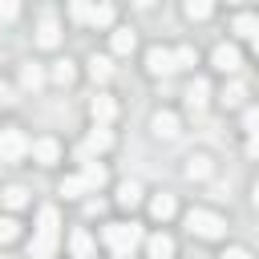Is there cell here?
Returning <instances> with one entry per match:
<instances>
[{
    "label": "cell",
    "mask_w": 259,
    "mask_h": 259,
    "mask_svg": "<svg viewBox=\"0 0 259 259\" xmlns=\"http://www.w3.org/2000/svg\"><path fill=\"white\" fill-rule=\"evenodd\" d=\"M57 227H61L57 206H40V214H36V235H32V243H28V255H32V259H53V251H57Z\"/></svg>",
    "instance_id": "6da1fadb"
},
{
    "label": "cell",
    "mask_w": 259,
    "mask_h": 259,
    "mask_svg": "<svg viewBox=\"0 0 259 259\" xmlns=\"http://www.w3.org/2000/svg\"><path fill=\"white\" fill-rule=\"evenodd\" d=\"M105 243L113 247L117 259H130V251L142 243V227L138 223H109L105 227Z\"/></svg>",
    "instance_id": "7a4b0ae2"
},
{
    "label": "cell",
    "mask_w": 259,
    "mask_h": 259,
    "mask_svg": "<svg viewBox=\"0 0 259 259\" xmlns=\"http://www.w3.org/2000/svg\"><path fill=\"white\" fill-rule=\"evenodd\" d=\"M28 150H32V142L24 138V130H16V125L0 130V158H4V162H20Z\"/></svg>",
    "instance_id": "3957f363"
},
{
    "label": "cell",
    "mask_w": 259,
    "mask_h": 259,
    "mask_svg": "<svg viewBox=\"0 0 259 259\" xmlns=\"http://www.w3.org/2000/svg\"><path fill=\"white\" fill-rule=\"evenodd\" d=\"M186 227H190V235H198V239H219L227 223H223L219 214H210V210H190V214H186Z\"/></svg>",
    "instance_id": "277c9868"
},
{
    "label": "cell",
    "mask_w": 259,
    "mask_h": 259,
    "mask_svg": "<svg viewBox=\"0 0 259 259\" xmlns=\"http://www.w3.org/2000/svg\"><path fill=\"white\" fill-rule=\"evenodd\" d=\"M109 146H113V134H109L105 125H97V130H93V134L77 146V158H81V162H89L93 154H101V150H109Z\"/></svg>",
    "instance_id": "5b68a950"
},
{
    "label": "cell",
    "mask_w": 259,
    "mask_h": 259,
    "mask_svg": "<svg viewBox=\"0 0 259 259\" xmlns=\"http://www.w3.org/2000/svg\"><path fill=\"white\" fill-rule=\"evenodd\" d=\"M146 69H150L154 77H170L178 65H174V53H166V49H150V53H146Z\"/></svg>",
    "instance_id": "8992f818"
},
{
    "label": "cell",
    "mask_w": 259,
    "mask_h": 259,
    "mask_svg": "<svg viewBox=\"0 0 259 259\" xmlns=\"http://www.w3.org/2000/svg\"><path fill=\"white\" fill-rule=\"evenodd\" d=\"M210 61H214V69H223V73H235V69L243 65V57H239V49H235V45H219Z\"/></svg>",
    "instance_id": "52a82bcc"
},
{
    "label": "cell",
    "mask_w": 259,
    "mask_h": 259,
    "mask_svg": "<svg viewBox=\"0 0 259 259\" xmlns=\"http://www.w3.org/2000/svg\"><path fill=\"white\" fill-rule=\"evenodd\" d=\"M150 130H154L158 138H174V134H178V117H174L170 109H158V113L150 117Z\"/></svg>",
    "instance_id": "ba28073f"
},
{
    "label": "cell",
    "mask_w": 259,
    "mask_h": 259,
    "mask_svg": "<svg viewBox=\"0 0 259 259\" xmlns=\"http://www.w3.org/2000/svg\"><path fill=\"white\" fill-rule=\"evenodd\" d=\"M32 158H36L40 166H53V162L61 158V146H57L53 138H36V142H32Z\"/></svg>",
    "instance_id": "9c48e42d"
},
{
    "label": "cell",
    "mask_w": 259,
    "mask_h": 259,
    "mask_svg": "<svg viewBox=\"0 0 259 259\" xmlns=\"http://www.w3.org/2000/svg\"><path fill=\"white\" fill-rule=\"evenodd\" d=\"M89 113H93V121H97V125H105V121H113V113H117V105H113V97H105V93H97V97H93V105H89Z\"/></svg>",
    "instance_id": "30bf717a"
},
{
    "label": "cell",
    "mask_w": 259,
    "mask_h": 259,
    "mask_svg": "<svg viewBox=\"0 0 259 259\" xmlns=\"http://www.w3.org/2000/svg\"><path fill=\"white\" fill-rule=\"evenodd\" d=\"M210 174H214V166H210L206 154H194V158L186 162V178H190V182H206Z\"/></svg>",
    "instance_id": "8fae6325"
},
{
    "label": "cell",
    "mask_w": 259,
    "mask_h": 259,
    "mask_svg": "<svg viewBox=\"0 0 259 259\" xmlns=\"http://www.w3.org/2000/svg\"><path fill=\"white\" fill-rule=\"evenodd\" d=\"M206 97H210V85H206L202 77H194V81H190V89H186V105L198 113V109L206 105Z\"/></svg>",
    "instance_id": "7c38bea8"
},
{
    "label": "cell",
    "mask_w": 259,
    "mask_h": 259,
    "mask_svg": "<svg viewBox=\"0 0 259 259\" xmlns=\"http://www.w3.org/2000/svg\"><path fill=\"white\" fill-rule=\"evenodd\" d=\"M146 251H150V259H170L174 255V239L170 235H150L146 239Z\"/></svg>",
    "instance_id": "4fadbf2b"
},
{
    "label": "cell",
    "mask_w": 259,
    "mask_h": 259,
    "mask_svg": "<svg viewBox=\"0 0 259 259\" xmlns=\"http://www.w3.org/2000/svg\"><path fill=\"white\" fill-rule=\"evenodd\" d=\"M57 40H61V24H57L53 16H45V20H40V28H36V45H45V49H53Z\"/></svg>",
    "instance_id": "5bb4252c"
},
{
    "label": "cell",
    "mask_w": 259,
    "mask_h": 259,
    "mask_svg": "<svg viewBox=\"0 0 259 259\" xmlns=\"http://www.w3.org/2000/svg\"><path fill=\"white\" fill-rule=\"evenodd\" d=\"M109 45H113V53H117V57H125V53H134V45H138V36H134L130 28H117V32L109 36Z\"/></svg>",
    "instance_id": "9a60e30c"
},
{
    "label": "cell",
    "mask_w": 259,
    "mask_h": 259,
    "mask_svg": "<svg viewBox=\"0 0 259 259\" xmlns=\"http://www.w3.org/2000/svg\"><path fill=\"white\" fill-rule=\"evenodd\" d=\"M150 214H154L158 223H166V219L174 214V198H170V194H154V198H150Z\"/></svg>",
    "instance_id": "2e32d148"
},
{
    "label": "cell",
    "mask_w": 259,
    "mask_h": 259,
    "mask_svg": "<svg viewBox=\"0 0 259 259\" xmlns=\"http://www.w3.org/2000/svg\"><path fill=\"white\" fill-rule=\"evenodd\" d=\"M0 198H4V206H8V210L28 206V190H24V186H4V194H0Z\"/></svg>",
    "instance_id": "e0dca14e"
},
{
    "label": "cell",
    "mask_w": 259,
    "mask_h": 259,
    "mask_svg": "<svg viewBox=\"0 0 259 259\" xmlns=\"http://www.w3.org/2000/svg\"><path fill=\"white\" fill-rule=\"evenodd\" d=\"M89 77H93V81H109V77H113L109 57H89Z\"/></svg>",
    "instance_id": "ac0fdd59"
},
{
    "label": "cell",
    "mask_w": 259,
    "mask_h": 259,
    "mask_svg": "<svg viewBox=\"0 0 259 259\" xmlns=\"http://www.w3.org/2000/svg\"><path fill=\"white\" fill-rule=\"evenodd\" d=\"M81 178L89 182V190H97V186H105V166H97V162H85V166H81Z\"/></svg>",
    "instance_id": "d6986e66"
},
{
    "label": "cell",
    "mask_w": 259,
    "mask_h": 259,
    "mask_svg": "<svg viewBox=\"0 0 259 259\" xmlns=\"http://www.w3.org/2000/svg\"><path fill=\"white\" fill-rule=\"evenodd\" d=\"M117 202H121V206H138V202H142V186H138V182H121V186H117Z\"/></svg>",
    "instance_id": "ffe728a7"
},
{
    "label": "cell",
    "mask_w": 259,
    "mask_h": 259,
    "mask_svg": "<svg viewBox=\"0 0 259 259\" xmlns=\"http://www.w3.org/2000/svg\"><path fill=\"white\" fill-rule=\"evenodd\" d=\"M69 243H73V255H77V259H89V255H93V239H89V231H73Z\"/></svg>",
    "instance_id": "44dd1931"
},
{
    "label": "cell",
    "mask_w": 259,
    "mask_h": 259,
    "mask_svg": "<svg viewBox=\"0 0 259 259\" xmlns=\"http://www.w3.org/2000/svg\"><path fill=\"white\" fill-rule=\"evenodd\" d=\"M20 85H24V89H40V85H45L40 65H24V69H20Z\"/></svg>",
    "instance_id": "7402d4cb"
},
{
    "label": "cell",
    "mask_w": 259,
    "mask_h": 259,
    "mask_svg": "<svg viewBox=\"0 0 259 259\" xmlns=\"http://www.w3.org/2000/svg\"><path fill=\"white\" fill-rule=\"evenodd\" d=\"M85 190H89V182H85L81 174H73V178H65V182H61V194H65V198H81Z\"/></svg>",
    "instance_id": "603a6c76"
},
{
    "label": "cell",
    "mask_w": 259,
    "mask_h": 259,
    "mask_svg": "<svg viewBox=\"0 0 259 259\" xmlns=\"http://www.w3.org/2000/svg\"><path fill=\"white\" fill-rule=\"evenodd\" d=\"M73 77H77L73 61H57V65H53V81H57V85H73Z\"/></svg>",
    "instance_id": "cb8c5ba5"
},
{
    "label": "cell",
    "mask_w": 259,
    "mask_h": 259,
    "mask_svg": "<svg viewBox=\"0 0 259 259\" xmlns=\"http://www.w3.org/2000/svg\"><path fill=\"white\" fill-rule=\"evenodd\" d=\"M89 24H97V28L113 24V8H109V4H93V12H89Z\"/></svg>",
    "instance_id": "d4e9b609"
},
{
    "label": "cell",
    "mask_w": 259,
    "mask_h": 259,
    "mask_svg": "<svg viewBox=\"0 0 259 259\" xmlns=\"http://www.w3.org/2000/svg\"><path fill=\"white\" fill-rule=\"evenodd\" d=\"M182 8H186L190 20H206V16H210V0H186Z\"/></svg>",
    "instance_id": "484cf974"
},
{
    "label": "cell",
    "mask_w": 259,
    "mask_h": 259,
    "mask_svg": "<svg viewBox=\"0 0 259 259\" xmlns=\"http://www.w3.org/2000/svg\"><path fill=\"white\" fill-rule=\"evenodd\" d=\"M235 32H239V36H255V32H259V20H255V16H239V20H235Z\"/></svg>",
    "instance_id": "4316f807"
},
{
    "label": "cell",
    "mask_w": 259,
    "mask_h": 259,
    "mask_svg": "<svg viewBox=\"0 0 259 259\" xmlns=\"http://www.w3.org/2000/svg\"><path fill=\"white\" fill-rule=\"evenodd\" d=\"M194 61H198V53H194V49H190V45H186V49H178V53H174V65H178V69H190V65H194Z\"/></svg>",
    "instance_id": "83f0119b"
},
{
    "label": "cell",
    "mask_w": 259,
    "mask_h": 259,
    "mask_svg": "<svg viewBox=\"0 0 259 259\" xmlns=\"http://www.w3.org/2000/svg\"><path fill=\"white\" fill-rule=\"evenodd\" d=\"M16 12H20V0H0V24L16 20Z\"/></svg>",
    "instance_id": "f1b7e54d"
},
{
    "label": "cell",
    "mask_w": 259,
    "mask_h": 259,
    "mask_svg": "<svg viewBox=\"0 0 259 259\" xmlns=\"http://www.w3.org/2000/svg\"><path fill=\"white\" fill-rule=\"evenodd\" d=\"M16 235H20V227H16L12 219H0V243H12Z\"/></svg>",
    "instance_id": "f546056e"
},
{
    "label": "cell",
    "mask_w": 259,
    "mask_h": 259,
    "mask_svg": "<svg viewBox=\"0 0 259 259\" xmlns=\"http://www.w3.org/2000/svg\"><path fill=\"white\" fill-rule=\"evenodd\" d=\"M243 97H247V93H243V85H231V89L223 93V105H239Z\"/></svg>",
    "instance_id": "4dcf8cb0"
},
{
    "label": "cell",
    "mask_w": 259,
    "mask_h": 259,
    "mask_svg": "<svg viewBox=\"0 0 259 259\" xmlns=\"http://www.w3.org/2000/svg\"><path fill=\"white\" fill-rule=\"evenodd\" d=\"M89 12H93L89 0H73V16H77V20H89Z\"/></svg>",
    "instance_id": "1f68e13d"
},
{
    "label": "cell",
    "mask_w": 259,
    "mask_h": 259,
    "mask_svg": "<svg viewBox=\"0 0 259 259\" xmlns=\"http://www.w3.org/2000/svg\"><path fill=\"white\" fill-rule=\"evenodd\" d=\"M243 125H247V134H255L259 130V109H247L243 113Z\"/></svg>",
    "instance_id": "d6a6232c"
},
{
    "label": "cell",
    "mask_w": 259,
    "mask_h": 259,
    "mask_svg": "<svg viewBox=\"0 0 259 259\" xmlns=\"http://www.w3.org/2000/svg\"><path fill=\"white\" fill-rule=\"evenodd\" d=\"M219 259H251V251H247V247H227Z\"/></svg>",
    "instance_id": "836d02e7"
},
{
    "label": "cell",
    "mask_w": 259,
    "mask_h": 259,
    "mask_svg": "<svg viewBox=\"0 0 259 259\" xmlns=\"http://www.w3.org/2000/svg\"><path fill=\"white\" fill-rule=\"evenodd\" d=\"M247 154H251V158H259V130L251 134V142H247Z\"/></svg>",
    "instance_id": "e575fe53"
},
{
    "label": "cell",
    "mask_w": 259,
    "mask_h": 259,
    "mask_svg": "<svg viewBox=\"0 0 259 259\" xmlns=\"http://www.w3.org/2000/svg\"><path fill=\"white\" fill-rule=\"evenodd\" d=\"M134 4H138V8H154V0H134Z\"/></svg>",
    "instance_id": "d590c367"
},
{
    "label": "cell",
    "mask_w": 259,
    "mask_h": 259,
    "mask_svg": "<svg viewBox=\"0 0 259 259\" xmlns=\"http://www.w3.org/2000/svg\"><path fill=\"white\" fill-rule=\"evenodd\" d=\"M0 101H8V85L4 81H0Z\"/></svg>",
    "instance_id": "8d00e7d4"
},
{
    "label": "cell",
    "mask_w": 259,
    "mask_h": 259,
    "mask_svg": "<svg viewBox=\"0 0 259 259\" xmlns=\"http://www.w3.org/2000/svg\"><path fill=\"white\" fill-rule=\"evenodd\" d=\"M251 202H255V206H259V182H255V190H251Z\"/></svg>",
    "instance_id": "74e56055"
},
{
    "label": "cell",
    "mask_w": 259,
    "mask_h": 259,
    "mask_svg": "<svg viewBox=\"0 0 259 259\" xmlns=\"http://www.w3.org/2000/svg\"><path fill=\"white\" fill-rule=\"evenodd\" d=\"M251 45H255V53H259V32H255V36H251Z\"/></svg>",
    "instance_id": "f35d334b"
}]
</instances>
